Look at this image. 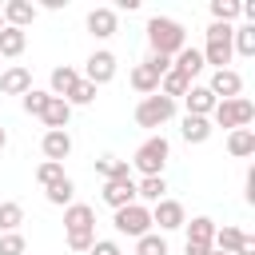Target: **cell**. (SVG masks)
<instances>
[{
  "label": "cell",
  "mask_w": 255,
  "mask_h": 255,
  "mask_svg": "<svg viewBox=\"0 0 255 255\" xmlns=\"http://www.w3.org/2000/svg\"><path fill=\"white\" fill-rule=\"evenodd\" d=\"M147 44H151V56L175 60V56L187 48V32H183V24L171 20V16H151V20H147Z\"/></svg>",
  "instance_id": "6da1fadb"
},
{
  "label": "cell",
  "mask_w": 255,
  "mask_h": 255,
  "mask_svg": "<svg viewBox=\"0 0 255 255\" xmlns=\"http://www.w3.org/2000/svg\"><path fill=\"white\" fill-rule=\"evenodd\" d=\"M167 155H171V143H167L163 135H147V139L135 147V155H131V163H128V167H135L139 175H163Z\"/></svg>",
  "instance_id": "7a4b0ae2"
},
{
  "label": "cell",
  "mask_w": 255,
  "mask_h": 255,
  "mask_svg": "<svg viewBox=\"0 0 255 255\" xmlns=\"http://www.w3.org/2000/svg\"><path fill=\"white\" fill-rule=\"evenodd\" d=\"M231 32H235L231 24H215V20H211V28H207V44H203L199 56H203V64H211L215 72L227 68L231 56H235V52H231Z\"/></svg>",
  "instance_id": "3957f363"
},
{
  "label": "cell",
  "mask_w": 255,
  "mask_h": 255,
  "mask_svg": "<svg viewBox=\"0 0 255 255\" xmlns=\"http://www.w3.org/2000/svg\"><path fill=\"white\" fill-rule=\"evenodd\" d=\"M207 120H215L219 128L235 131V128H247V124L255 120V104H251L247 96H235V100H219V104H215V112H211Z\"/></svg>",
  "instance_id": "277c9868"
},
{
  "label": "cell",
  "mask_w": 255,
  "mask_h": 255,
  "mask_svg": "<svg viewBox=\"0 0 255 255\" xmlns=\"http://www.w3.org/2000/svg\"><path fill=\"white\" fill-rule=\"evenodd\" d=\"M171 116H175V100H167L159 92H151V96H143L135 104V124L139 128H163Z\"/></svg>",
  "instance_id": "5b68a950"
},
{
  "label": "cell",
  "mask_w": 255,
  "mask_h": 255,
  "mask_svg": "<svg viewBox=\"0 0 255 255\" xmlns=\"http://www.w3.org/2000/svg\"><path fill=\"white\" fill-rule=\"evenodd\" d=\"M171 68V60L167 56H147L143 64H135L131 68V88L135 92H143V96H151V92H159V80H163V72Z\"/></svg>",
  "instance_id": "8992f818"
},
{
  "label": "cell",
  "mask_w": 255,
  "mask_h": 255,
  "mask_svg": "<svg viewBox=\"0 0 255 255\" xmlns=\"http://www.w3.org/2000/svg\"><path fill=\"white\" fill-rule=\"evenodd\" d=\"M112 223H116L120 235L139 239V235L151 231V207H143V203H128V207H120V211L112 215Z\"/></svg>",
  "instance_id": "52a82bcc"
},
{
  "label": "cell",
  "mask_w": 255,
  "mask_h": 255,
  "mask_svg": "<svg viewBox=\"0 0 255 255\" xmlns=\"http://www.w3.org/2000/svg\"><path fill=\"white\" fill-rule=\"evenodd\" d=\"M207 92H211L215 100H235V96L243 92V76H239L235 68H219V72H211Z\"/></svg>",
  "instance_id": "ba28073f"
},
{
  "label": "cell",
  "mask_w": 255,
  "mask_h": 255,
  "mask_svg": "<svg viewBox=\"0 0 255 255\" xmlns=\"http://www.w3.org/2000/svg\"><path fill=\"white\" fill-rule=\"evenodd\" d=\"M151 223H159V231H175V227H183V223H187L183 203H179V199H159V203H151Z\"/></svg>",
  "instance_id": "9c48e42d"
},
{
  "label": "cell",
  "mask_w": 255,
  "mask_h": 255,
  "mask_svg": "<svg viewBox=\"0 0 255 255\" xmlns=\"http://www.w3.org/2000/svg\"><path fill=\"white\" fill-rule=\"evenodd\" d=\"M84 80L88 84H108V80H116V56L112 52H92L88 56V68H84Z\"/></svg>",
  "instance_id": "30bf717a"
},
{
  "label": "cell",
  "mask_w": 255,
  "mask_h": 255,
  "mask_svg": "<svg viewBox=\"0 0 255 255\" xmlns=\"http://www.w3.org/2000/svg\"><path fill=\"white\" fill-rule=\"evenodd\" d=\"M64 231H68V235L96 231V207H88V203H68V207H64Z\"/></svg>",
  "instance_id": "8fae6325"
},
{
  "label": "cell",
  "mask_w": 255,
  "mask_h": 255,
  "mask_svg": "<svg viewBox=\"0 0 255 255\" xmlns=\"http://www.w3.org/2000/svg\"><path fill=\"white\" fill-rule=\"evenodd\" d=\"M104 203L112 207V211H120V207H128V203H135V179L128 175V179H112V183H104Z\"/></svg>",
  "instance_id": "7c38bea8"
},
{
  "label": "cell",
  "mask_w": 255,
  "mask_h": 255,
  "mask_svg": "<svg viewBox=\"0 0 255 255\" xmlns=\"http://www.w3.org/2000/svg\"><path fill=\"white\" fill-rule=\"evenodd\" d=\"M0 92H4V96H24V92H32V72H28L24 64L4 68V72H0Z\"/></svg>",
  "instance_id": "4fadbf2b"
},
{
  "label": "cell",
  "mask_w": 255,
  "mask_h": 255,
  "mask_svg": "<svg viewBox=\"0 0 255 255\" xmlns=\"http://www.w3.org/2000/svg\"><path fill=\"white\" fill-rule=\"evenodd\" d=\"M116 28H120V20H116V8H92V12H88V32H92L96 40H108V36H116Z\"/></svg>",
  "instance_id": "5bb4252c"
},
{
  "label": "cell",
  "mask_w": 255,
  "mask_h": 255,
  "mask_svg": "<svg viewBox=\"0 0 255 255\" xmlns=\"http://www.w3.org/2000/svg\"><path fill=\"white\" fill-rule=\"evenodd\" d=\"M0 12H4V24L8 28H20V32L36 20V4H28V0H8Z\"/></svg>",
  "instance_id": "9a60e30c"
},
{
  "label": "cell",
  "mask_w": 255,
  "mask_h": 255,
  "mask_svg": "<svg viewBox=\"0 0 255 255\" xmlns=\"http://www.w3.org/2000/svg\"><path fill=\"white\" fill-rule=\"evenodd\" d=\"M183 100H187V116H211V112H215V104H219V100L207 92V84H191Z\"/></svg>",
  "instance_id": "2e32d148"
},
{
  "label": "cell",
  "mask_w": 255,
  "mask_h": 255,
  "mask_svg": "<svg viewBox=\"0 0 255 255\" xmlns=\"http://www.w3.org/2000/svg\"><path fill=\"white\" fill-rule=\"evenodd\" d=\"M40 147H44V155H48L52 163H64V159L72 155V135H68V131H44Z\"/></svg>",
  "instance_id": "e0dca14e"
},
{
  "label": "cell",
  "mask_w": 255,
  "mask_h": 255,
  "mask_svg": "<svg viewBox=\"0 0 255 255\" xmlns=\"http://www.w3.org/2000/svg\"><path fill=\"white\" fill-rule=\"evenodd\" d=\"M44 124H48V131H64L68 128V120H72V108H68V100H60V96H48V108H44V116H40Z\"/></svg>",
  "instance_id": "ac0fdd59"
},
{
  "label": "cell",
  "mask_w": 255,
  "mask_h": 255,
  "mask_svg": "<svg viewBox=\"0 0 255 255\" xmlns=\"http://www.w3.org/2000/svg\"><path fill=\"white\" fill-rule=\"evenodd\" d=\"M163 191H167V179H163V175H143V179L135 183V203H143V207H147V203H159V199H167Z\"/></svg>",
  "instance_id": "d6986e66"
},
{
  "label": "cell",
  "mask_w": 255,
  "mask_h": 255,
  "mask_svg": "<svg viewBox=\"0 0 255 255\" xmlns=\"http://www.w3.org/2000/svg\"><path fill=\"white\" fill-rule=\"evenodd\" d=\"M227 151H231L235 159L255 155V128H235V131H227Z\"/></svg>",
  "instance_id": "ffe728a7"
},
{
  "label": "cell",
  "mask_w": 255,
  "mask_h": 255,
  "mask_svg": "<svg viewBox=\"0 0 255 255\" xmlns=\"http://www.w3.org/2000/svg\"><path fill=\"white\" fill-rule=\"evenodd\" d=\"M24 48H28V32L4 24V28H0V60H16Z\"/></svg>",
  "instance_id": "44dd1931"
},
{
  "label": "cell",
  "mask_w": 255,
  "mask_h": 255,
  "mask_svg": "<svg viewBox=\"0 0 255 255\" xmlns=\"http://www.w3.org/2000/svg\"><path fill=\"white\" fill-rule=\"evenodd\" d=\"M179 135H183L187 143H207V139H211V120H207V116H183Z\"/></svg>",
  "instance_id": "7402d4cb"
},
{
  "label": "cell",
  "mask_w": 255,
  "mask_h": 255,
  "mask_svg": "<svg viewBox=\"0 0 255 255\" xmlns=\"http://www.w3.org/2000/svg\"><path fill=\"white\" fill-rule=\"evenodd\" d=\"M76 80H80V72L72 68V64H60V68H52V76H48V84H52V96H68L72 88H76Z\"/></svg>",
  "instance_id": "603a6c76"
},
{
  "label": "cell",
  "mask_w": 255,
  "mask_h": 255,
  "mask_svg": "<svg viewBox=\"0 0 255 255\" xmlns=\"http://www.w3.org/2000/svg\"><path fill=\"white\" fill-rule=\"evenodd\" d=\"M171 68H175V72H183L187 80H195V76H199V72H203L207 64H203V56H199V48H183V52H179V56L171 60Z\"/></svg>",
  "instance_id": "cb8c5ba5"
},
{
  "label": "cell",
  "mask_w": 255,
  "mask_h": 255,
  "mask_svg": "<svg viewBox=\"0 0 255 255\" xmlns=\"http://www.w3.org/2000/svg\"><path fill=\"white\" fill-rule=\"evenodd\" d=\"M187 227V243H199V247H211V235H215V219H207V215H195L191 223H183Z\"/></svg>",
  "instance_id": "d4e9b609"
},
{
  "label": "cell",
  "mask_w": 255,
  "mask_h": 255,
  "mask_svg": "<svg viewBox=\"0 0 255 255\" xmlns=\"http://www.w3.org/2000/svg\"><path fill=\"white\" fill-rule=\"evenodd\" d=\"M187 88H191V80H187L183 72H175V68H167V72H163V80H159V96H167V100L187 96Z\"/></svg>",
  "instance_id": "484cf974"
},
{
  "label": "cell",
  "mask_w": 255,
  "mask_h": 255,
  "mask_svg": "<svg viewBox=\"0 0 255 255\" xmlns=\"http://www.w3.org/2000/svg\"><path fill=\"white\" fill-rule=\"evenodd\" d=\"M96 175H100L104 183H112V179H128L131 167H128V159H112V155H104V159H96Z\"/></svg>",
  "instance_id": "4316f807"
},
{
  "label": "cell",
  "mask_w": 255,
  "mask_h": 255,
  "mask_svg": "<svg viewBox=\"0 0 255 255\" xmlns=\"http://www.w3.org/2000/svg\"><path fill=\"white\" fill-rule=\"evenodd\" d=\"M239 243H243V231L239 227H215V235H211V247L223 251V255H235Z\"/></svg>",
  "instance_id": "83f0119b"
},
{
  "label": "cell",
  "mask_w": 255,
  "mask_h": 255,
  "mask_svg": "<svg viewBox=\"0 0 255 255\" xmlns=\"http://www.w3.org/2000/svg\"><path fill=\"white\" fill-rule=\"evenodd\" d=\"M231 52L239 56H255V24H243L231 32Z\"/></svg>",
  "instance_id": "f1b7e54d"
},
{
  "label": "cell",
  "mask_w": 255,
  "mask_h": 255,
  "mask_svg": "<svg viewBox=\"0 0 255 255\" xmlns=\"http://www.w3.org/2000/svg\"><path fill=\"white\" fill-rule=\"evenodd\" d=\"M20 223H24V207H20L16 199L0 203V235H4V231H20Z\"/></svg>",
  "instance_id": "f546056e"
},
{
  "label": "cell",
  "mask_w": 255,
  "mask_h": 255,
  "mask_svg": "<svg viewBox=\"0 0 255 255\" xmlns=\"http://www.w3.org/2000/svg\"><path fill=\"white\" fill-rule=\"evenodd\" d=\"M64 100H68V108H88V104L96 100V84H88V80L80 76V80H76V88H72Z\"/></svg>",
  "instance_id": "4dcf8cb0"
},
{
  "label": "cell",
  "mask_w": 255,
  "mask_h": 255,
  "mask_svg": "<svg viewBox=\"0 0 255 255\" xmlns=\"http://www.w3.org/2000/svg\"><path fill=\"white\" fill-rule=\"evenodd\" d=\"M44 195H48V203H56V207H68L72 203V195H76V183L64 175L60 183H52V187H44Z\"/></svg>",
  "instance_id": "1f68e13d"
},
{
  "label": "cell",
  "mask_w": 255,
  "mask_h": 255,
  "mask_svg": "<svg viewBox=\"0 0 255 255\" xmlns=\"http://www.w3.org/2000/svg\"><path fill=\"white\" fill-rule=\"evenodd\" d=\"M135 255H167V239L155 235V231H147V235L135 239Z\"/></svg>",
  "instance_id": "d6a6232c"
},
{
  "label": "cell",
  "mask_w": 255,
  "mask_h": 255,
  "mask_svg": "<svg viewBox=\"0 0 255 255\" xmlns=\"http://www.w3.org/2000/svg\"><path fill=\"white\" fill-rule=\"evenodd\" d=\"M239 16V0H211V20L215 24H231Z\"/></svg>",
  "instance_id": "836d02e7"
},
{
  "label": "cell",
  "mask_w": 255,
  "mask_h": 255,
  "mask_svg": "<svg viewBox=\"0 0 255 255\" xmlns=\"http://www.w3.org/2000/svg\"><path fill=\"white\" fill-rule=\"evenodd\" d=\"M60 179H64V163H52V159H44V163L36 167V183L52 187V183H60Z\"/></svg>",
  "instance_id": "e575fe53"
},
{
  "label": "cell",
  "mask_w": 255,
  "mask_h": 255,
  "mask_svg": "<svg viewBox=\"0 0 255 255\" xmlns=\"http://www.w3.org/2000/svg\"><path fill=\"white\" fill-rule=\"evenodd\" d=\"M0 255H28V243L20 231H4L0 235Z\"/></svg>",
  "instance_id": "d590c367"
},
{
  "label": "cell",
  "mask_w": 255,
  "mask_h": 255,
  "mask_svg": "<svg viewBox=\"0 0 255 255\" xmlns=\"http://www.w3.org/2000/svg\"><path fill=\"white\" fill-rule=\"evenodd\" d=\"M48 96H52V92H40V88L24 92V112H28V116H44V108H48Z\"/></svg>",
  "instance_id": "8d00e7d4"
},
{
  "label": "cell",
  "mask_w": 255,
  "mask_h": 255,
  "mask_svg": "<svg viewBox=\"0 0 255 255\" xmlns=\"http://www.w3.org/2000/svg\"><path fill=\"white\" fill-rule=\"evenodd\" d=\"M92 243H96V231H80V235H68V247H72V251H92Z\"/></svg>",
  "instance_id": "74e56055"
},
{
  "label": "cell",
  "mask_w": 255,
  "mask_h": 255,
  "mask_svg": "<svg viewBox=\"0 0 255 255\" xmlns=\"http://www.w3.org/2000/svg\"><path fill=\"white\" fill-rule=\"evenodd\" d=\"M88 255H124V251H120V243H116V239H96Z\"/></svg>",
  "instance_id": "f35d334b"
},
{
  "label": "cell",
  "mask_w": 255,
  "mask_h": 255,
  "mask_svg": "<svg viewBox=\"0 0 255 255\" xmlns=\"http://www.w3.org/2000/svg\"><path fill=\"white\" fill-rule=\"evenodd\" d=\"M235 255H255V239L251 235H243V243H239V251Z\"/></svg>",
  "instance_id": "ab89813d"
},
{
  "label": "cell",
  "mask_w": 255,
  "mask_h": 255,
  "mask_svg": "<svg viewBox=\"0 0 255 255\" xmlns=\"http://www.w3.org/2000/svg\"><path fill=\"white\" fill-rule=\"evenodd\" d=\"M247 203H255V171H247Z\"/></svg>",
  "instance_id": "60d3db41"
},
{
  "label": "cell",
  "mask_w": 255,
  "mask_h": 255,
  "mask_svg": "<svg viewBox=\"0 0 255 255\" xmlns=\"http://www.w3.org/2000/svg\"><path fill=\"white\" fill-rule=\"evenodd\" d=\"M183 251H187V255H207L211 247H199V243H183Z\"/></svg>",
  "instance_id": "b9f144b4"
},
{
  "label": "cell",
  "mask_w": 255,
  "mask_h": 255,
  "mask_svg": "<svg viewBox=\"0 0 255 255\" xmlns=\"http://www.w3.org/2000/svg\"><path fill=\"white\" fill-rule=\"evenodd\" d=\"M4 143H8V131H4V128H0V147H4Z\"/></svg>",
  "instance_id": "7bdbcfd3"
},
{
  "label": "cell",
  "mask_w": 255,
  "mask_h": 255,
  "mask_svg": "<svg viewBox=\"0 0 255 255\" xmlns=\"http://www.w3.org/2000/svg\"><path fill=\"white\" fill-rule=\"evenodd\" d=\"M207 255H223V251H215V247H211V251H207Z\"/></svg>",
  "instance_id": "ee69618b"
},
{
  "label": "cell",
  "mask_w": 255,
  "mask_h": 255,
  "mask_svg": "<svg viewBox=\"0 0 255 255\" xmlns=\"http://www.w3.org/2000/svg\"><path fill=\"white\" fill-rule=\"evenodd\" d=\"M0 28H4V12H0Z\"/></svg>",
  "instance_id": "f6af8a7d"
}]
</instances>
